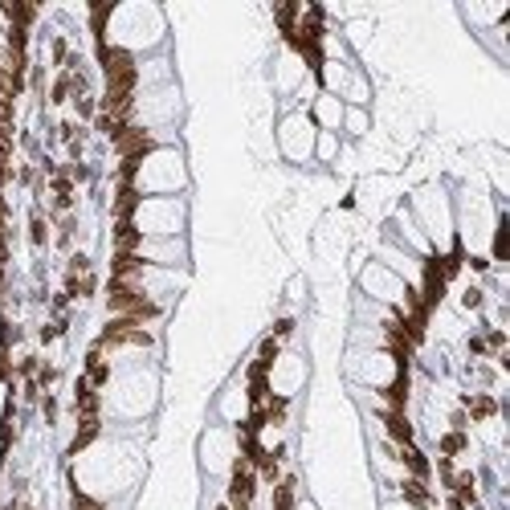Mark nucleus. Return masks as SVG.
<instances>
[{
	"label": "nucleus",
	"instance_id": "f257e3e1",
	"mask_svg": "<svg viewBox=\"0 0 510 510\" xmlns=\"http://www.w3.org/2000/svg\"><path fill=\"white\" fill-rule=\"evenodd\" d=\"M127 167L131 172H127L123 184L131 188L135 196H176V192L188 188V167L176 147H151L147 156H139Z\"/></svg>",
	"mask_w": 510,
	"mask_h": 510
},
{
	"label": "nucleus",
	"instance_id": "f03ea898",
	"mask_svg": "<svg viewBox=\"0 0 510 510\" xmlns=\"http://www.w3.org/2000/svg\"><path fill=\"white\" fill-rule=\"evenodd\" d=\"M123 225L135 237H184L188 205L180 196H135Z\"/></svg>",
	"mask_w": 510,
	"mask_h": 510
},
{
	"label": "nucleus",
	"instance_id": "7ed1b4c3",
	"mask_svg": "<svg viewBox=\"0 0 510 510\" xmlns=\"http://www.w3.org/2000/svg\"><path fill=\"white\" fill-rule=\"evenodd\" d=\"M315 135L319 127L310 123L306 111H282L278 118V151L290 163H310L315 160Z\"/></svg>",
	"mask_w": 510,
	"mask_h": 510
},
{
	"label": "nucleus",
	"instance_id": "20e7f679",
	"mask_svg": "<svg viewBox=\"0 0 510 510\" xmlns=\"http://www.w3.org/2000/svg\"><path fill=\"white\" fill-rule=\"evenodd\" d=\"M306 115H310V123H315L319 131H335V135H339V123H343V102H339L335 94H323V90H319V98L310 102V111H306Z\"/></svg>",
	"mask_w": 510,
	"mask_h": 510
},
{
	"label": "nucleus",
	"instance_id": "39448f33",
	"mask_svg": "<svg viewBox=\"0 0 510 510\" xmlns=\"http://www.w3.org/2000/svg\"><path fill=\"white\" fill-rule=\"evenodd\" d=\"M371 127V115L368 106H343V123H339V131H347L351 139H364Z\"/></svg>",
	"mask_w": 510,
	"mask_h": 510
},
{
	"label": "nucleus",
	"instance_id": "423d86ee",
	"mask_svg": "<svg viewBox=\"0 0 510 510\" xmlns=\"http://www.w3.org/2000/svg\"><path fill=\"white\" fill-rule=\"evenodd\" d=\"M339 151H343V143H339L335 131H319V135H315V163H335Z\"/></svg>",
	"mask_w": 510,
	"mask_h": 510
},
{
	"label": "nucleus",
	"instance_id": "0eeeda50",
	"mask_svg": "<svg viewBox=\"0 0 510 510\" xmlns=\"http://www.w3.org/2000/svg\"><path fill=\"white\" fill-rule=\"evenodd\" d=\"M462 310H469V315H474V310H478V315H482V310H486V286H478V282H469V286H465L462 290Z\"/></svg>",
	"mask_w": 510,
	"mask_h": 510
},
{
	"label": "nucleus",
	"instance_id": "6e6552de",
	"mask_svg": "<svg viewBox=\"0 0 510 510\" xmlns=\"http://www.w3.org/2000/svg\"><path fill=\"white\" fill-rule=\"evenodd\" d=\"M465 433H441L437 437V453L441 457H457V453H465Z\"/></svg>",
	"mask_w": 510,
	"mask_h": 510
},
{
	"label": "nucleus",
	"instance_id": "1a4fd4ad",
	"mask_svg": "<svg viewBox=\"0 0 510 510\" xmlns=\"http://www.w3.org/2000/svg\"><path fill=\"white\" fill-rule=\"evenodd\" d=\"M29 241H33V245H46V241H49V225H46V216H41V212L29 221Z\"/></svg>",
	"mask_w": 510,
	"mask_h": 510
},
{
	"label": "nucleus",
	"instance_id": "9d476101",
	"mask_svg": "<svg viewBox=\"0 0 510 510\" xmlns=\"http://www.w3.org/2000/svg\"><path fill=\"white\" fill-rule=\"evenodd\" d=\"M465 351L474 355V359H490V347H486V335L482 331H474L469 339H465Z\"/></svg>",
	"mask_w": 510,
	"mask_h": 510
},
{
	"label": "nucleus",
	"instance_id": "9b49d317",
	"mask_svg": "<svg viewBox=\"0 0 510 510\" xmlns=\"http://www.w3.org/2000/svg\"><path fill=\"white\" fill-rule=\"evenodd\" d=\"M8 417V380H0V420Z\"/></svg>",
	"mask_w": 510,
	"mask_h": 510
},
{
	"label": "nucleus",
	"instance_id": "f8f14e48",
	"mask_svg": "<svg viewBox=\"0 0 510 510\" xmlns=\"http://www.w3.org/2000/svg\"><path fill=\"white\" fill-rule=\"evenodd\" d=\"M384 510H417V506H413V502H404V498H396V502H388Z\"/></svg>",
	"mask_w": 510,
	"mask_h": 510
},
{
	"label": "nucleus",
	"instance_id": "ddd939ff",
	"mask_svg": "<svg viewBox=\"0 0 510 510\" xmlns=\"http://www.w3.org/2000/svg\"><path fill=\"white\" fill-rule=\"evenodd\" d=\"M445 510H465V506L457 502V498H453V494H445Z\"/></svg>",
	"mask_w": 510,
	"mask_h": 510
}]
</instances>
